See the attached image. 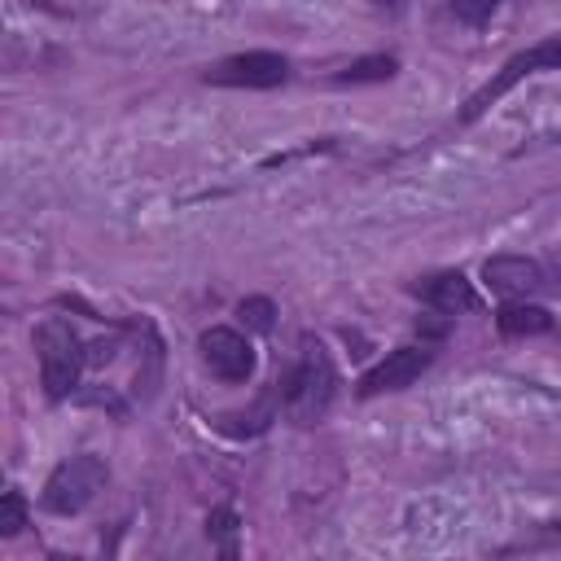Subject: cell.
Masks as SVG:
<instances>
[{
    "label": "cell",
    "instance_id": "obj_1",
    "mask_svg": "<svg viewBox=\"0 0 561 561\" xmlns=\"http://www.w3.org/2000/svg\"><path fill=\"white\" fill-rule=\"evenodd\" d=\"M337 394V368L333 355L320 337H302L298 346V364L280 377V412L294 425H316Z\"/></svg>",
    "mask_w": 561,
    "mask_h": 561
},
{
    "label": "cell",
    "instance_id": "obj_2",
    "mask_svg": "<svg viewBox=\"0 0 561 561\" xmlns=\"http://www.w3.org/2000/svg\"><path fill=\"white\" fill-rule=\"evenodd\" d=\"M35 355H39V386L48 394V403H61L75 394L79 373L88 364V346L79 342L75 324L61 316H48L35 324Z\"/></svg>",
    "mask_w": 561,
    "mask_h": 561
},
{
    "label": "cell",
    "instance_id": "obj_3",
    "mask_svg": "<svg viewBox=\"0 0 561 561\" xmlns=\"http://www.w3.org/2000/svg\"><path fill=\"white\" fill-rule=\"evenodd\" d=\"M105 482H110L105 460H101L96 451H79V456H66V460L48 473V482H44V491H39V504H44L48 513H57V517H75V513H83V508L101 495Z\"/></svg>",
    "mask_w": 561,
    "mask_h": 561
},
{
    "label": "cell",
    "instance_id": "obj_4",
    "mask_svg": "<svg viewBox=\"0 0 561 561\" xmlns=\"http://www.w3.org/2000/svg\"><path fill=\"white\" fill-rule=\"evenodd\" d=\"M539 70H561V31L557 35H543L539 44H530V48H522V53H513L469 101H465V110H460V123H478L508 88H517L526 75H539Z\"/></svg>",
    "mask_w": 561,
    "mask_h": 561
},
{
    "label": "cell",
    "instance_id": "obj_5",
    "mask_svg": "<svg viewBox=\"0 0 561 561\" xmlns=\"http://www.w3.org/2000/svg\"><path fill=\"white\" fill-rule=\"evenodd\" d=\"M285 79H289V61L272 48L232 53L202 70V83H210V88H280Z\"/></svg>",
    "mask_w": 561,
    "mask_h": 561
},
{
    "label": "cell",
    "instance_id": "obj_6",
    "mask_svg": "<svg viewBox=\"0 0 561 561\" xmlns=\"http://www.w3.org/2000/svg\"><path fill=\"white\" fill-rule=\"evenodd\" d=\"M197 355H202V364L210 368V377H219V381H228V386L254 377V346H250V337H245L241 329H228V324L202 329Z\"/></svg>",
    "mask_w": 561,
    "mask_h": 561
},
{
    "label": "cell",
    "instance_id": "obj_7",
    "mask_svg": "<svg viewBox=\"0 0 561 561\" xmlns=\"http://www.w3.org/2000/svg\"><path fill=\"white\" fill-rule=\"evenodd\" d=\"M430 364H434L430 342H421V346H394L386 359H377V364L359 377L355 394H359V399H377V394H390V390H408Z\"/></svg>",
    "mask_w": 561,
    "mask_h": 561
},
{
    "label": "cell",
    "instance_id": "obj_8",
    "mask_svg": "<svg viewBox=\"0 0 561 561\" xmlns=\"http://www.w3.org/2000/svg\"><path fill=\"white\" fill-rule=\"evenodd\" d=\"M482 280L500 298H530V294H539L548 285L543 267L535 259H526V254H491L482 263Z\"/></svg>",
    "mask_w": 561,
    "mask_h": 561
},
{
    "label": "cell",
    "instance_id": "obj_9",
    "mask_svg": "<svg viewBox=\"0 0 561 561\" xmlns=\"http://www.w3.org/2000/svg\"><path fill=\"white\" fill-rule=\"evenodd\" d=\"M412 294L434 307V311H447V316H460V311H473L478 307V289L465 272H434V276H421L412 285Z\"/></svg>",
    "mask_w": 561,
    "mask_h": 561
},
{
    "label": "cell",
    "instance_id": "obj_10",
    "mask_svg": "<svg viewBox=\"0 0 561 561\" xmlns=\"http://www.w3.org/2000/svg\"><path fill=\"white\" fill-rule=\"evenodd\" d=\"M495 329H500L504 337H543V333L557 329V320H552L548 307H539V302H530V298H508V302L495 311Z\"/></svg>",
    "mask_w": 561,
    "mask_h": 561
},
{
    "label": "cell",
    "instance_id": "obj_11",
    "mask_svg": "<svg viewBox=\"0 0 561 561\" xmlns=\"http://www.w3.org/2000/svg\"><path fill=\"white\" fill-rule=\"evenodd\" d=\"M280 412V381H272L263 390V399L250 408V412H232V416H219V430L224 434H237V438H250V434H263Z\"/></svg>",
    "mask_w": 561,
    "mask_h": 561
},
{
    "label": "cell",
    "instance_id": "obj_12",
    "mask_svg": "<svg viewBox=\"0 0 561 561\" xmlns=\"http://www.w3.org/2000/svg\"><path fill=\"white\" fill-rule=\"evenodd\" d=\"M399 75V57H390V53H373V57H355V61H346L329 83H337V88H355V83H386V79H394Z\"/></svg>",
    "mask_w": 561,
    "mask_h": 561
},
{
    "label": "cell",
    "instance_id": "obj_13",
    "mask_svg": "<svg viewBox=\"0 0 561 561\" xmlns=\"http://www.w3.org/2000/svg\"><path fill=\"white\" fill-rule=\"evenodd\" d=\"M237 530H241V517H237L228 504L210 508V517H206V539H215L224 557H237Z\"/></svg>",
    "mask_w": 561,
    "mask_h": 561
},
{
    "label": "cell",
    "instance_id": "obj_14",
    "mask_svg": "<svg viewBox=\"0 0 561 561\" xmlns=\"http://www.w3.org/2000/svg\"><path fill=\"white\" fill-rule=\"evenodd\" d=\"M237 320H241L250 333H272V324H276V302L263 298V294H250V298L237 302Z\"/></svg>",
    "mask_w": 561,
    "mask_h": 561
},
{
    "label": "cell",
    "instance_id": "obj_15",
    "mask_svg": "<svg viewBox=\"0 0 561 561\" xmlns=\"http://www.w3.org/2000/svg\"><path fill=\"white\" fill-rule=\"evenodd\" d=\"M22 526H26V495H22L18 486H9V491L0 495V535L13 539Z\"/></svg>",
    "mask_w": 561,
    "mask_h": 561
},
{
    "label": "cell",
    "instance_id": "obj_16",
    "mask_svg": "<svg viewBox=\"0 0 561 561\" xmlns=\"http://www.w3.org/2000/svg\"><path fill=\"white\" fill-rule=\"evenodd\" d=\"M447 9L456 13V22L482 26V22H491V13L500 9V0H447Z\"/></svg>",
    "mask_w": 561,
    "mask_h": 561
},
{
    "label": "cell",
    "instance_id": "obj_17",
    "mask_svg": "<svg viewBox=\"0 0 561 561\" xmlns=\"http://www.w3.org/2000/svg\"><path fill=\"white\" fill-rule=\"evenodd\" d=\"M416 333H421V342H443L451 333V316L430 307L425 316H416Z\"/></svg>",
    "mask_w": 561,
    "mask_h": 561
},
{
    "label": "cell",
    "instance_id": "obj_18",
    "mask_svg": "<svg viewBox=\"0 0 561 561\" xmlns=\"http://www.w3.org/2000/svg\"><path fill=\"white\" fill-rule=\"evenodd\" d=\"M114 351H118V337H110V342H105V337H96V342H88V364H92V368H101V364H110V359H114Z\"/></svg>",
    "mask_w": 561,
    "mask_h": 561
}]
</instances>
